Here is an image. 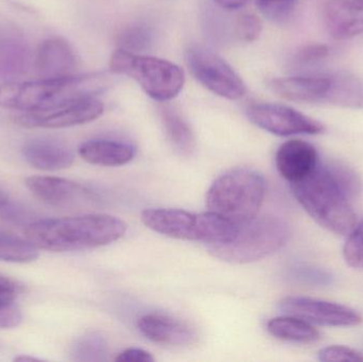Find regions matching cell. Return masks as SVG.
Returning a JSON list of instances; mask_svg holds the SVG:
<instances>
[{
  "label": "cell",
  "instance_id": "obj_28",
  "mask_svg": "<svg viewBox=\"0 0 363 362\" xmlns=\"http://www.w3.org/2000/svg\"><path fill=\"white\" fill-rule=\"evenodd\" d=\"M262 31V21L253 13H243L238 17L235 25V33L243 42H254L259 38Z\"/></svg>",
  "mask_w": 363,
  "mask_h": 362
},
{
  "label": "cell",
  "instance_id": "obj_32",
  "mask_svg": "<svg viewBox=\"0 0 363 362\" xmlns=\"http://www.w3.org/2000/svg\"><path fill=\"white\" fill-rule=\"evenodd\" d=\"M21 321L23 315L14 302L0 307V329H13L18 327Z\"/></svg>",
  "mask_w": 363,
  "mask_h": 362
},
{
  "label": "cell",
  "instance_id": "obj_7",
  "mask_svg": "<svg viewBox=\"0 0 363 362\" xmlns=\"http://www.w3.org/2000/svg\"><path fill=\"white\" fill-rule=\"evenodd\" d=\"M110 68L133 79L149 97L162 103L174 99L185 84V74L177 64L121 48L111 55Z\"/></svg>",
  "mask_w": 363,
  "mask_h": 362
},
{
  "label": "cell",
  "instance_id": "obj_15",
  "mask_svg": "<svg viewBox=\"0 0 363 362\" xmlns=\"http://www.w3.org/2000/svg\"><path fill=\"white\" fill-rule=\"evenodd\" d=\"M34 68L40 78H65L74 76L79 57L72 45L62 38H49L38 46Z\"/></svg>",
  "mask_w": 363,
  "mask_h": 362
},
{
  "label": "cell",
  "instance_id": "obj_20",
  "mask_svg": "<svg viewBox=\"0 0 363 362\" xmlns=\"http://www.w3.org/2000/svg\"><path fill=\"white\" fill-rule=\"evenodd\" d=\"M79 154L91 165L118 167L127 165L135 157L136 148L121 140H91L81 145Z\"/></svg>",
  "mask_w": 363,
  "mask_h": 362
},
{
  "label": "cell",
  "instance_id": "obj_8",
  "mask_svg": "<svg viewBox=\"0 0 363 362\" xmlns=\"http://www.w3.org/2000/svg\"><path fill=\"white\" fill-rule=\"evenodd\" d=\"M268 87L279 97L298 103L363 106L360 85L350 78L325 74L285 77L269 81Z\"/></svg>",
  "mask_w": 363,
  "mask_h": 362
},
{
  "label": "cell",
  "instance_id": "obj_1",
  "mask_svg": "<svg viewBox=\"0 0 363 362\" xmlns=\"http://www.w3.org/2000/svg\"><path fill=\"white\" fill-rule=\"evenodd\" d=\"M127 223L106 214L42 219L29 223L26 238L38 249L72 252L108 246L123 237Z\"/></svg>",
  "mask_w": 363,
  "mask_h": 362
},
{
  "label": "cell",
  "instance_id": "obj_17",
  "mask_svg": "<svg viewBox=\"0 0 363 362\" xmlns=\"http://www.w3.org/2000/svg\"><path fill=\"white\" fill-rule=\"evenodd\" d=\"M322 14L335 40H350L363 33V0H328Z\"/></svg>",
  "mask_w": 363,
  "mask_h": 362
},
{
  "label": "cell",
  "instance_id": "obj_22",
  "mask_svg": "<svg viewBox=\"0 0 363 362\" xmlns=\"http://www.w3.org/2000/svg\"><path fill=\"white\" fill-rule=\"evenodd\" d=\"M267 329L273 337L285 341L311 344L320 338L319 332L311 323L289 315L271 319Z\"/></svg>",
  "mask_w": 363,
  "mask_h": 362
},
{
  "label": "cell",
  "instance_id": "obj_24",
  "mask_svg": "<svg viewBox=\"0 0 363 362\" xmlns=\"http://www.w3.org/2000/svg\"><path fill=\"white\" fill-rule=\"evenodd\" d=\"M155 42V31L146 23H133L121 30L117 36L119 48L130 52L148 50Z\"/></svg>",
  "mask_w": 363,
  "mask_h": 362
},
{
  "label": "cell",
  "instance_id": "obj_9",
  "mask_svg": "<svg viewBox=\"0 0 363 362\" xmlns=\"http://www.w3.org/2000/svg\"><path fill=\"white\" fill-rule=\"evenodd\" d=\"M185 60L196 80L215 95L239 100L247 93L242 78L211 49L201 45L190 46L186 50Z\"/></svg>",
  "mask_w": 363,
  "mask_h": 362
},
{
  "label": "cell",
  "instance_id": "obj_6",
  "mask_svg": "<svg viewBox=\"0 0 363 362\" xmlns=\"http://www.w3.org/2000/svg\"><path fill=\"white\" fill-rule=\"evenodd\" d=\"M148 229L174 239L221 244L234 237L238 227L213 213L194 214L177 208H150L142 213Z\"/></svg>",
  "mask_w": 363,
  "mask_h": 362
},
{
  "label": "cell",
  "instance_id": "obj_31",
  "mask_svg": "<svg viewBox=\"0 0 363 362\" xmlns=\"http://www.w3.org/2000/svg\"><path fill=\"white\" fill-rule=\"evenodd\" d=\"M330 53V48L323 44H311L302 47L296 55L298 64H311L320 60L325 59Z\"/></svg>",
  "mask_w": 363,
  "mask_h": 362
},
{
  "label": "cell",
  "instance_id": "obj_18",
  "mask_svg": "<svg viewBox=\"0 0 363 362\" xmlns=\"http://www.w3.org/2000/svg\"><path fill=\"white\" fill-rule=\"evenodd\" d=\"M275 163L281 176L294 184L317 168L319 157L313 145L304 140H291L279 147Z\"/></svg>",
  "mask_w": 363,
  "mask_h": 362
},
{
  "label": "cell",
  "instance_id": "obj_14",
  "mask_svg": "<svg viewBox=\"0 0 363 362\" xmlns=\"http://www.w3.org/2000/svg\"><path fill=\"white\" fill-rule=\"evenodd\" d=\"M138 327L147 339L162 346H188L199 340L196 327L169 315H145L138 319Z\"/></svg>",
  "mask_w": 363,
  "mask_h": 362
},
{
  "label": "cell",
  "instance_id": "obj_2",
  "mask_svg": "<svg viewBox=\"0 0 363 362\" xmlns=\"http://www.w3.org/2000/svg\"><path fill=\"white\" fill-rule=\"evenodd\" d=\"M298 203L321 227L337 235H349L357 223L352 200L330 176L323 162L309 176L291 184Z\"/></svg>",
  "mask_w": 363,
  "mask_h": 362
},
{
  "label": "cell",
  "instance_id": "obj_13",
  "mask_svg": "<svg viewBox=\"0 0 363 362\" xmlns=\"http://www.w3.org/2000/svg\"><path fill=\"white\" fill-rule=\"evenodd\" d=\"M26 186L38 199L55 208H77L93 203L96 195L84 185L55 176H30Z\"/></svg>",
  "mask_w": 363,
  "mask_h": 362
},
{
  "label": "cell",
  "instance_id": "obj_34",
  "mask_svg": "<svg viewBox=\"0 0 363 362\" xmlns=\"http://www.w3.org/2000/svg\"><path fill=\"white\" fill-rule=\"evenodd\" d=\"M17 286L15 283L4 276H0V307L15 301Z\"/></svg>",
  "mask_w": 363,
  "mask_h": 362
},
{
  "label": "cell",
  "instance_id": "obj_36",
  "mask_svg": "<svg viewBox=\"0 0 363 362\" xmlns=\"http://www.w3.org/2000/svg\"><path fill=\"white\" fill-rule=\"evenodd\" d=\"M10 203V198H9L8 193L0 186V208H4Z\"/></svg>",
  "mask_w": 363,
  "mask_h": 362
},
{
  "label": "cell",
  "instance_id": "obj_5",
  "mask_svg": "<svg viewBox=\"0 0 363 362\" xmlns=\"http://www.w3.org/2000/svg\"><path fill=\"white\" fill-rule=\"evenodd\" d=\"M289 237L287 221L275 215H262L238 227L232 239L208 244L207 250L220 261L242 265L277 252L287 244Z\"/></svg>",
  "mask_w": 363,
  "mask_h": 362
},
{
  "label": "cell",
  "instance_id": "obj_11",
  "mask_svg": "<svg viewBox=\"0 0 363 362\" xmlns=\"http://www.w3.org/2000/svg\"><path fill=\"white\" fill-rule=\"evenodd\" d=\"M247 115L254 125L277 136L315 135L325 130L319 121L283 104H252L247 108Z\"/></svg>",
  "mask_w": 363,
  "mask_h": 362
},
{
  "label": "cell",
  "instance_id": "obj_37",
  "mask_svg": "<svg viewBox=\"0 0 363 362\" xmlns=\"http://www.w3.org/2000/svg\"><path fill=\"white\" fill-rule=\"evenodd\" d=\"M17 361H40V359L34 358V357L30 356H19L15 358Z\"/></svg>",
  "mask_w": 363,
  "mask_h": 362
},
{
  "label": "cell",
  "instance_id": "obj_3",
  "mask_svg": "<svg viewBox=\"0 0 363 362\" xmlns=\"http://www.w3.org/2000/svg\"><path fill=\"white\" fill-rule=\"evenodd\" d=\"M102 87L104 77L100 74H77L28 82L12 81L0 85V106L21 112L45 110L69 100L97 95Z\"/></svg>",
  "mask_w": 363,
  "mask_h": 362
},
{
  "label": "cell",
  "instance_id": "obj_12",
  "mask_svg": "<svg viewBox=\"0 0 363 362\" xmlns=\"http://www.w3.org/2000/svg\"><path fill=\"white\" fill-rule=\"evenodd\" d=\"M279 310L307 322L328 327H354L362 321V316L347 306L313 298H285L279 303Z\"/></svg>",
  "mask_w": 363,
  "mask_h": 362
},
{
  "label": "cell",
  "instance_id": "obj_29",
  "mask_svg": "<svg viewBox=\"0 0 363 362\" xmlns=\"http://www.w3.org/2000/svg\"><path fill=\"white\" fill-rule=\"evenodd\" d=\"M260 12L273 21H283L289 17L298 0H255Z\"/></svg>",
  "mask_w": 363,
  "mask_h": 362
},
{
  "label": "cell",
  "instance_id": "obj_16",
  "mask_svg": "<svg viewBox=\"0 0 363 362\" xmlns=\"http://www.w3.org/2000/svg\"><path fill=\"white\" fill-rule=\"evenodd\" d=\"M31 48L23 34L0 23V82H12L29 70Z\"/></svg>",
  "mask_w": 363,
  "mask_h": 362
},
{
  "label": "cell",
  "instance_id": "obj_23",
  "mask_svg": "<svg viewBox=\"0 0 363 362\" xmlns=\"http://www.w3.org/2000/svg\"><path fill=\"white\" fill-rule=\"evenodd\" d=\"M38 257V248L26 238L0 230V261L31 263Z\"/></svg>",
  "mask_w": 363,
  "mask_h": 362
},
{
  "label": "cell",
  "instance_id": "obj_4",
  "mask_svg": "<svg viewBox=\"0 0 363 362\" xmlns=\"http://www.w3.org/2000/svg\"><path fill=\"white\" fill-rule=\"evenodd\" d=\"M264 176L249 168L226 171L213 181L206 195L208 212L236 227L258 216L266 196Z\"/></svg>",
  "mask_w": 363,
  "mask_h": 362
},
{
  "label": "cell",
  "instance_id": "obj_35",
  "mask_svg": "<svg viewBox=\"0 0 363 362\" xmlns=\"http://www.w3.org/2000/svg\"><path fill=\"white\" fill-rule=\"evenodd\" d=\"M213 1L224 10L234 11L245 8L251 0H213Z\"/></svg>",
  "mask_w": 363,
  "mask_h": 362
},
{
  "label": "cell",
  "instance_id": "obj_33",
  "mask_svg": "<svg viewBox=\"0 0 363 362\" xmlns=\"http://www.w3.org/2000/svg\"><path fill=\"white\" fill-rule=\"evenodd\" d=\"M116 361L125 362H152L155 361V357L142 349H127L121 352L118 356L115 358Z\"/></svg>",
  "mask_w": 363,
  "mask_h": 362
},
{
  "label": "cell",
  "instance_id": "obj_27",
  "mask_svg": "<svg viewBox=\"0 0 363 362\" xmlns=\"http://www.w3.org/2000/svg\"><path fill=\"white\" fill-rule=\"evenodd\" d=\"M343 255L345 261L351 267L363 270V220L356 225L349 234Z\"/></svg>",
  "mask_w": 363,
  "mask_h": 362
},
{
  "label": "cell",
  "instance_id": "obj_19",
  "mask_svg": "<svg viewBox=\"0 0 363 362\" xmlns=\"http://www.w3.org/2000/svg\"><path fill=\"white\" fill-rule=\"evenodd\" d=\"M23 157L36 169L57 171L70 167L74 154L69 146L51 137H36L23 144Z\"/></svg>",
  "mask_w": 363,
  "mask_h": 362
},
{
  "label": "cell",
  "instance_id": "obj_25",
  "mask_svg": "<svg viewBox=\"0 0 363 362\" xmlns=\"http://www.w3.org/2000/svg\"><path fill=\"white\" fill-rule=\"evenodd\" d=\"M106 342L98 334H87L79 338L70 351L72 361H100L106 358Z\"/></svg>",
  "mask_w": 363,
  "mask_h": 362
},
{
  "label": "cell",
  "instance_id": "obj_30",
  "mask_svg": "<svg viewBox=\"0 0 363 362\" xmlns=\"http://www.w3.org/2000/svg\"><path fill=\"white\" fill-rule=\"evenodd\" d=\"M319 359L324 362H362L363 355L360 354V353L356 352L355 350L347 348V346H328V348L320 351Z\"/></svg>",
  "mask_w": 363,
  "mask_h": 362
},
{
  "label": "cell",
  "instance_id": "obj_26",
  "mask_svg": "<svg viewBox=\"0 0 363 362\" xmlns=\"http://www.w3.org/2000/svg\"><path fill=\"white\" fill-rule=\"evenodd\" d=\"M330 176L338 183L347 197L353 201L362 191V180L356 174L355 170L341 162H323Z\"/></svg>",
  "mask_w": 363,
  "mask_h": 362
},
{
  "label": "cell",
  "instance_id": "obj_21",
  "mask_svg": "<svg viewBox=\"0 0 363 362\" xmlns=\"http://www.w3.org/2000/svg\"><path fill=\"white\" fill-rule=\"evenodd\" d=\"M160 118L170 145L181 157H191L196 150L194 131L186 119L172 106H160Z\"/></svg>",
  "mask_w": 363,
  "mask_h": 362
},
{
  "label": "cell",
  "instance_id": "obj_10",
  "mask_svg": "<svg viewBox=\"0 0 363 362\" xmlns=\"http://www.w3.org/2000/svg\"><path fill=\"white\" fill-rule=\"evenodd\" d=\"M104 112V102L98 99L97 95H91L45 110L23 112L15 118V123L26 128L62 129L91 123Z\"/></svg>",
  "mask_w": 363,
  "mask_h": 362
}]
</instances>
